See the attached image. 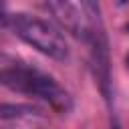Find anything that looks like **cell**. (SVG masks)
<instances>
[{
    "label": "cell",
    "instance_id": "277c9868",
    "mask_svg": "<svg viewBox=\"0 0 129 129\" xmlns=\"http://www.w3.org/2000/svg\"><path fill=\"white\" fill-rule=\"evenodd\" d=\"M119 2H121V4H125V2H129V0H119Z\"/></svg>",
    "mask_w": 129,
    "mask_h": 129
},
{
    "label": "cell",
    "instance_id": "6da1fadb",
    "mask_svg": "<svg viewBox=\"0 0 129 129\" xmlns=\"http://www.w3.org/2000/svg\"><path fill=\"white\" fill-rule=\"evenodd\" d=\"M0 87L18 95L40 99L60 115H67L73 109L71 93L52 75L4 52H0Z\"/></svg>",
    "mask_w": 129,
    "mask_h": 129
},
{
    "label": "cell",
    "instance_id": "3957f363",
    "mask_svg": "<svg viewBox=\"0 0 129 129\" xmlns=\"http://www.w3.org/2000/svg\"><path fill=\"white\" fill-rule=\"evenodd\" d=\"M44 4L50 10V14L54 16V20L62 28H67L75 36H83L85 38L87 22L83 20L81 10H79V6L73 0H44Z\"/></svg>",
    "mask_w": 129,
    "mask_h": 129
},
{
    "label": "cell",
    "instance_id": "7a4b0ae2",
    "mask_svg": "<svg viewBox=\"0 0 129 129\" xmlns=\"http://www.w3.org/2000/svg\"><path fill=\"white\" fill-rule=\"evenodd\" d=\"M6 24L14 36H18L22 42L38 50L40 54L54 58V60H67L71 54L69 42L62 34V30L52 24L46 18H40L36 14L28 12H16L6 18Z\"/></svg>",
    "mask_w": 129,
    "mask_h": 129
},
{
    "label": "cell",
    "instance_id": "5b68a950",
    "mask_svg": "<svg viewBox=\"0 0 129 129\" xmlns=\"http://www.w3.org/2000/svg\"><path fill=\"white\" fill-rule=\"evenodd\" d=\"M127 64H129V56H127Z\"/></svg>",
    "mask_w": 129,
    "mask_h": 129
}]
</instances>
